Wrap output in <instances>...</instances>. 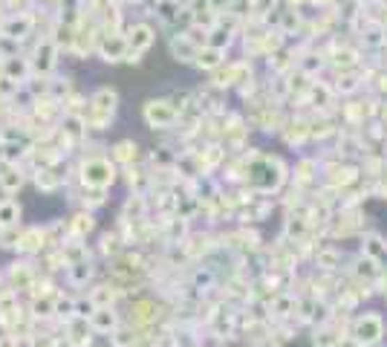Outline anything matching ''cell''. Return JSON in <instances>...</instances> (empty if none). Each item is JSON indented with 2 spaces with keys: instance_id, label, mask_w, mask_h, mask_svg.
<instances>
[{
  "instance_id": "6da1fadb",
  "label": "cell",
  "mask_w": 387,
  "mask_h": 347,
  "mask_svg": "<svg viewBox=\"0 0 387 347\" xmlns=\"http://www.w3.org/2000/svg\"><path fill=\"white\" fill-rule=\"evenodd\" d=\"M243 185L251 191V194H278V191L286 185L289 168L283 165L281 157H266V153L251 151L243 157Z\"/></svg>"
},
{
  "instance_id": "7a4b0ae2",
  "label": "cell",
  "mask_w": 387,
  "mask_h": 347,
  "mask_svg": "<svg viewBox=\"0 0 387 347\" xmlns=\"http://www.w3.org/2000/svg\"><path fill=\"white\" fill-rule=\"evenodd\" d=\"M119 180V168L110 157H102V153H93V157H84L79 165V183L81 188H95V191H110V185Z\"/></svg>"
},
{
  "instance_id": "3957f363",
  "label": "cell",
  "mask_w": 387,
  "mask_h": 347,
  "mask_svg": "<svg viewBox=\"0 0 387 347\" xmlns=\"http://www.w3.org/2000/svg\"><path fill=\"white\" fill-rule=\"evenodd\" d=\"M142 119L153 130H171L173 125L180 122V113H177V107H173L168 99H150L142 107Z\"/></svg>"
},
{
  "instance_id": "277c9868",
  "label": "cell",
  "mask_w": 387,
  "mask_h": 347,
  "mask_svg": "<svg viewBox=\"0 0 387 347\" xmlns=\"http://www.w3.org/2000/svg\"><path fill=\"white\" fill-rule=\"evenodd\" d=\"M353 339L361 347H373L384 339V318L379 313H364L353 321Z\"/></svg>"
},
{
  "instance_id": "5b68a950",
  "label": "cell",
  "mask_w": 387,
  "mask_h": 347,
  "mask_svg": "<svg viewBox=\"0 0 387 347\" xmlns=\"http://www.w3.org/2000/svg\"><path fill=\"white\" fill-rule=\"evenodd\" d=\"M44 249H49V238H47V229L44 226L21 229V238H17V246H15L17 255L35 258V255H44Z\"/></svg>"
},
{
  "instance_id": "8992f818",
  "label": "cell",
  "mask_w": 387,
  "mask_h": 347,
  "mask_svg": "<svg viewBox=\"0 0 387 347\" xmlns=\"http://www.w3.org/2000/svg\"><path fill=\"white\" fill-rule=\"evenodd\" d=\"M95 52L102 55V61L119 64V61H125V58H127L130 47H127V38H125V35H119V32H102Z\"/></svg>"
},
{
  "instance_id": "52a82bcc",
  "label": "cell",
  "mask_w": 387,
  "mask_h": 347,
  "mask_svg": "<svg viewBox=\"0 0 387 347\" xmlns=\"http://www.w3.org/2000/svg\"><path fill=\"white\" fill-rule=\"evenodd\" d=\"M58 64V44L52 41V38H41L32 52V72L38 75H49Z\"/></svg>"
},
{
  "instance_id": "ba28073f",
  "label": "cell",
  "mask_w": 387,
  "mask_h": 347,
  "mask_svg": "<svg viewBox=\"0 0 387 347\" xmlns=\"http://www.w3.org/2000/svg\"><path fill=\"white\" fill-rule=\"evenodd\" d=\"M38 281V272L35 266L29 261H15L9 269H6V284L15 289V293H26V289H32Z\"/></svg>"
},
{
  "instance_id": "9c48e42d",
  "label": "cell",
  "mask_w": 387,
  "mask_h": 347,
  "mask_svg": "<svg viewBox=\"0 0 387 347\" xmlns=\"http://www.w3.org/2000/svg\"><path fill=\"white\" fill-rule=\"evenodd\" d=\"M61 165V162H58ZM58 165H49V168H35L32 171V180H35V188L44 191V194H55L58 188L67 185V174H61Z\"/></svg>"
},
{
  "instance_id": "30bf717a",
  "label": "cell",
  "mask_w": 387,
  "mask_h": 347,
  "mask_svg": "<svg viewBox=\"0 0 387 347\" xmlns=\"http://www.w3.org/2000/svg\"><path fill=\"white\" fill-rule=\"evenodd\" d=\"M26 183V174L21 171L17 162H9V160H0V191H3L6 197L17 194V191L24 188Z\"/></svg>"
},
{
  "instance_id": "8fae6325",
  "label": "cell",
  "mask_w": 387,
  "mask_h": 347,
  "mask_svg": "<svg viewBox=\"0 0 387 347\" xmlns=\"http://www.w3.org/2000/svg\"><path fill=\"white\" fill-rule=\"evenodd\" d=\"M127 47H130V52H136V55H142V52H148L153 44H157V29H153L150 24H133L130 29H127Z\"/></svg>"
},
{
  "instance_id": "7c38bea8",
  "label": "cell",
  "mask_w": 387,
  "mask_h": 347,
  "mask_svg": "<svg viewBox=\"0 0 387 347\" xmlns=\"http://www.w3.org/2000/svg\"><path fill=\"white\" fill-rule=\"evenodd\" d=\"M32 29H35V17L29 12H21V15L6 17L3 26H0V35H6V38H12V41L21 44L26 35H32Z\"/></svg>"
},
{
  "instance_id": "4fadbf2b",
  "label": "cell",
  "mask_w": 387,
  "mask_h": 347,
  "mask_svg": "<svg viewBox=\"0 0 387 347\" xmlns=\"http://www.w3.org/2000/svg\"><path fill=\"white\" fill-rule=\"evenodd\" d=\"M87 321H90V327H93L95 336H110L116 327L122 324V316L116 313V307H95V313H93Z\"/></svg>"
},
{
  "instance_id": "5bb4252c",
  "label": "cell",
  "mask_w": 387,
  "mask_h": 347,
  "mask_svg": "<svg viewBox=\"0 0 387 347\" xmlns=\"http://www.w3.org/2000/svg\"><path fill=\"white\" fill-rule=\"evenodd\" d=\"M64 336L70 339V344L72 347H93V327H90V321L87 318H79V316H72V318H67V324H64Z\"/></svg>"
},
{
  "instance_id": "9a60e30c",
  "label": "cell",
  "mask_w": 387,
  "mask_h": 347,
  "mask_svg": "<svg viewBox=\"0 0 387 347\" xmlns=\"http://www.w3.org/2000/svg\"><path fill=\"white\" fill-rule=\"evenodd\" d=\"M95 278V263L87 258V261H79V263H70L64 269V281L72 286V289H87V284Z\"/></svg>"
},
{
  "instance_id": "2e32d148",
  "label": "cell",
  "mask_w": 387,
  "mask_h": 347,
  "mask_svg": "<svg viewBox=\"0 0 387 347\" xmlns=\"http://www.w3.org/2000/svg\"><path fill=\"white\" fill-rule=\"evenodd\" d=\"M116 107H119V93H116L113 87H99L87 102V110L104 113V116H116Z\"/></svg>"
},
{
  "instance_id": "e0dca14e",
  "label": "cell",
  "mask_w": 387,
  "mask_h": 347,
  "mask_svg": "<svg viewBox=\"0 0 387 347\" xmlns=\"http://www.w3.org/2000/svg\"><path fill=\"white\" fill-rule=\"evenodd\" d=\"M0 70H3L6 79L24 84L32 75V61L29 58H21V55H9V58H0Z\"/></svg>"
},
{
  "instance_id": "ac0fdd59",
  "label": "cell",
  "mask_w": 387,
  "mask_h": 347,
  "mask_svg": "<svg viewBox=\"0 0 387 347\" xmlns=\"http://www.w3.org/2000/svg\"><path fill=\"white\" fill-rule=\"evenodd\" d=\"M55 293H35L32 301H29V316L35 321H49V318H58L55 316Z\"/></svg>"
},
{
  "instance_id": "d6986e66",
  "label": "cell",
  "mask_w": 387,
  "mask_h": 347,
  "mask_svg": "<svg viewBox=\"0 0 387 347\" xmlns=\"http://www.w3.org/2000/svg\"><path fill=\"white\" fill-rule=\"evenodd\" d=\"M168 49H171V55L177 58V61H182V64H194V58H197V44L191 41V38L185 35V32H177L168 41Z\"/></svg>"
},
{
  "instance_id": "ffe728a7",
  "label": "cell",
  "mask_w": 387,
  "mask_h": 347,
  "mask_svg": "<svg viewBox=\"0 0 387 347\" xmlns=\"http://www.w3.org/2000/svg\"><path fill=\"white\" fill-rule=\"evenodd\" d=\"M110 160H113L116 165H122V168L136 165V162H139V142H133V139L116 142V145L110 148Z\"/></svg>"
},
{
  "instance_id": "44dd1931",
  "label": "cell",
  "mask_w": 387,
  "mask_h": 347,
  "mask_svg": "<svg viewBox=\"0 0 387 347\" xmlns=\"http://www.w3.org/2000/svg\"><path fill=\"white\" fill-rule=\"evenodd\" d=\"M90 301L95 304V307H116V301L122 298V289L116 286L113 281H104V284H95V286H90Z\"/></svg>"
},
{
  "instance_id": "7402d4cb",
  "label": "cell",
  "mask_w": 387,
  "mask_h": 347,
  "mask_svg": "<svg viewBox=\"0 0 387 347\" xmlns=\"http://www.w3.org/2000/svg\"><path fill=\"white\" fill-rule=\"evenodd\" d=\"M220 64H226V49H217V47H211V44H205V47L197 49L194 67H200V70L211 72V70H217Z\"/></svg>"
},
{
  "instance_id": "603a6c76",
  "label": "cell",
  "mask_w": 387,
  "mask_h": 347,
  "mask_svg": "<svg viewBox=\"0 0 387 347\" xmlns=\"http://www.w3.org/2000/svg\"><path fill=\"white\" fill-rule=\"evenodd\" d=\"M197 160H200L203 171L211 174V171H217V168L223 165V160H226V148H223L220 142H211V145H205V148L197 151Z\"/></svg>"
},
{
  "instance_id": "cb8c5ba5",
  "label": "cell",
  "mask_w": 387,
  "mask_h": 347,
  "mask_svg": "<svg viewBox=\"0 0 387 347\" xmlns=\"http://www.w3.org/2000/svg\"><path fill=\"white\" fill-rule=\"evenodd\" d=\"M353 275L358 278V284H373V281H379L381 278V263L379 261H373V258H367L364 252H361V258L356 261V266H353Z\"/></svg>"
},
{
  "instance_id": "d4e9b609",
  "label": "cell",
  "mask_w": 387,
  "mask_h": 347,
  "mask_svg": "<svg viewBox=\"0 0 387 347\" xmlns=\"http://www.w3.org/2000/svg\"><path fill=\"white\" fill-rule=\"evenodd\" d=\"M24 220V206L12 200V197H3L0 200V229H15V226H21Z\"/></svg>"
},
{
  "instance_id": "484cf974",
  "label": "cell",
  "mask_w": 387,
  "mask_h": 347,
  "mask_svg": "<svg viewBox=\"0 0 387 347\" xmlns=\"http://www.w3.org/2000/svg\"><path fill=\"white\" fill-rule=\"evenodd\" d=\"M61 255H64V261H67V266L70 263H79V261H87L90 258V249H87V243H84V238H67L61 246Z\"/></svg>"
},
{
  "instance_id": "4316f807",
  "label": "cell",
  "mask_w": 387,
  "mask_h": 347,
  "mask_svg": "<svg viewBox=\"0 0 387 347\" xmlns=\"http://www.w3.org/2000/svg\"><path fill=\"white\" fill-rule=\"evenodd\" d=\"M70 231H72V238H84V240H87V235H93V231H95V217H93V211H90V208H81L79 215H72Z\"/></svg>"
},
{
  "instance_id": "83f0119b",
  "label": "cell",
  "mask_w": 387,
  "mask_h": 347,
  "mask_svg": "<svg viewBox=\"0 0 387 347\" xmlns=\"http://www.w3.org/2000/svg\"><path fill=\"white\" fill-rule=\"evenodd\" d=\"M281 130H283L286 145H303L309 139V122H303V119H289Z\"/></svg>"
},
{
  "instance_id": "f1b7e54d",
  "label": "cell",
  "mask_w": 387,
  "mask_h": 347,
  "mask_svg": "<svg viewBox=\"0 0 387 347\" xmlns=\"http://www.w3.org/2000/svg\"><path fill=\"white\" fill-rule=\"evenodd\" d=\"M191 289L197 293H208V289H217V272L211 266H197L191 272Z\"/></svg>"
},
{
  "instance_id": "f546056e",
  "label": "cell",
  "mask_w": 387,
  "mask_h": 347,
  "mask_svg": "<svg viewBox=\"0 0 387 347\" xmlns=\"http://www.w3.org/2000/svg\"><path fill=\"white\" fill-rule=\"evenodd\" d=\"M153 9H157V17H159V21L168 24V26L180 24V15H185L180 0H157V3H153Z\"/></svg>"
},
{
  "instance_id": "4dcf8cb0",
  "label": "cell",
  "mask_w": 387,
  "mask_h": 347,
  "mask_svg": "<svg viewBox=\"0 0 387 347\" xmlns=\"http://www.w3.org/2000/svg\"><path fill=\"white\" fill-rule=\"evenodd\" d=\"M344 336L341 333H335L333 330V327L330 324H318L315 327V330H313V339H309V341H313V347H338V341H341Z\"/></svg>"
},
{
  "instance_id": "1f68e13d",
  "label": "cell",
  "mask_w": 387,
  "mask_h": 347,
  "mask_svg": "<svg viewBox=\"0 0 387 347\" xmlns=\"http://www.w3.org/2000/svg\"><path fill=\"white\" fill-rule=\"evenodd\" d=\"M125 249V240H122V235L116 229H110V231H104L102 235V240H99V252L104 255V258H116Z\"/></svg>"
},
{
  "instance_id": "d6a6232c",
  "label": "cell",
  "mask_w": 387,
  "mask_h": 347,
  "mask_svg": "<svg viewBox=\"0 0 387 347\" xmlns=\"http://www.w3.org/2000/svg\"><path fill=\"white\" fill-rule=\"evenodd\" d=\"M315 171H318V162H315V160H301V162L295 165V177H292L295 188H306L309 183L315 180Z\"/></svg>"
},
{
  "instance_id": "836d02e7",
  "label": "cell",
  "mask_w": 387,
  "mask_h": 347,
  "mask_svg": "<svg viewBox=\"0 0 387 347\" xmlns=\"http://www.w3.org/2000/svg\"><path fill=\"white\" fill-rule=\"evenodd\" d=\"M361 252L367 255V258H373V261H384L387 258V243L379 238V235H367L364 238V249H361Z\"/></svg>"
},
{
  "instance_id": "e575fe53",
  "label": "cell",
  "mask_w": 387,
  "mask_h": 347,
  "mask_svg": "<svg viewBox=\"0 0 387 347\" xmlns=\"http://www.w3.org/2000/svg\"><path fill=\"white\" fill-rule=\"evenodd\" d=\"M356 180V168H341V165H335V168H330V174H326V183H330L333 188H344V185H350Z\"/></svg>"
},
{
  "instance_id": "d590c367",
  "label": "cell",
  "mask_w": 387,
  "mask_h": 347,
  "mask_svg": "<svg viewBox=\"0 0 387 347\" xmlns=\"http://www.w3.org/2000/svg\"><path fill=\"white\" fill-rule=\"evenodd\" d=\"M315 266L318 269H335V266H341V252H338V249H333V246L318 249V252H315Z\"/></svg>"
},
{
  "instance_id": "8d00e7d4",
  "label": "cell",
  "mask_w": 387,
  "mask_h": 347,
  "mask_svg": "<svg viewBox=\"0 0 387 347\" xmlns=\"http://www.w3.org/2000/svg\"><path fill=\"white\" fill-rule=\"evenodd\" d=\"M81 191H84V194H81L84 197V208H90V211L107 203V191H95V188H81Z\"/></svg>"
},
{
  "instance_id": "74e56055",
  "label": "cell",
  "mask_w": 387,
  "mask_h": 347,
  "mask_svg": "<svg viewBox=\"0 0 387 347\" xmlns=\"http://www.w3.org/2000/svg\"><path fill=\"white\" fill-rule=\"evenodd\" d=\"M228 12H231V17H248L255 12V0H231Z\"/></svg>"
},
{
  "instance_id": "f35d334b",
  "label": "cell",
  "mask_w": 387,
  "mask_h": 347,
  "mask_svg": "<svg viewBox=\"0 0 387 347\" xmlns=\"http://www.w3.org/2000/svg\"><path fill=\"white\" fill-rule=\"evenodd\" d=\"M95 313V304L90 301V295H75V313L72 316H79V318H90Z\"/></svg>"
},
{
  "instance_id": "ab89813d",
  "label": "cell",
  "mask_w": 387,
  "mask_h": 347,
  "mask_svg": "<svg viewBox=\"0 0 387 347\" xmlns=\"http://www.w3.org/2000/svg\"><path fill=\"white\" fill-rule=\"evenodd\" d=\"M321 67H324V61H321L318 55H306L303 61H301V72H303V75H313V72L321 70Z\"/></svg>"
},
{
  "instance_id": "60d3db41",
  "label": "cell",
  "mask_w": 387,
  "mask_h": 347,
  "mask_svg": "<svg viewBox=\"0 0 387 347\" xmlns=\"http://www.w3.org/2000/svg\"><path fill=\"white\" fill-rule=\"evenodd\" d=\"M0 347H21V336L3 330V333H0Z\"/></svg>"
},
{
  "instance_id": "b9f144b4",
  "label": "cell",
  "mask_w": 387,
  "mask_h": 347,
  "mask_svg": "<svg viewBox=\"0 0 387 347\" xmlns=\"http://www.w3.org/2000/svg\"><path fill=\"white\" fill-rule=\"evenodd\" d=\"M341 93H353L356 90V79H350V75H344V79H338V84H335Z\"/></svg>"
},
{
  "instance_id": "7bdbcfd3",
  "label": "cell",
  "mask_w": 387,
  "mask_h": 347,
  "mask_svg": "<svg viewBox=\"0 0 387 347\" xmlns=\"http://www.w3.org/2000/svg\"><path fill=\"white\" fill-rule=\"evenodd\" d=\"M208 6H211V12H217V15H223V12H228V6H231V0H208Z\"/></svg>"
},
{
  "instance_id": "ee69618b",
  "label": "cell",
  "mask_w": 387,
  "mask_h": 347,
  "mask_svg": "<svg viewBox=\"0 0 387 347\" xmlns=\"http://www.w3.org/2000/svg\"><path fill=\"white\" fill-rule=\"evenodd\" d=\"M49 347H72V344H70V339H67V336H55V341H52Z\"/></svg>"
},
{
  "instance_id": "f6af8a7d",
  "label": "cell",
  "mask_w": 387,
  "mask_h": 347,
  "mask_svg": "<svg viewBox=\"0 0 387 347\" xmlns=\"http://www.w3.org/2000/svg\"><path fill=\"white\" fill-rule=\"evenodd\" d=\"M384 298H387V293H384Z\"/></svg>"
}]
</instances>
